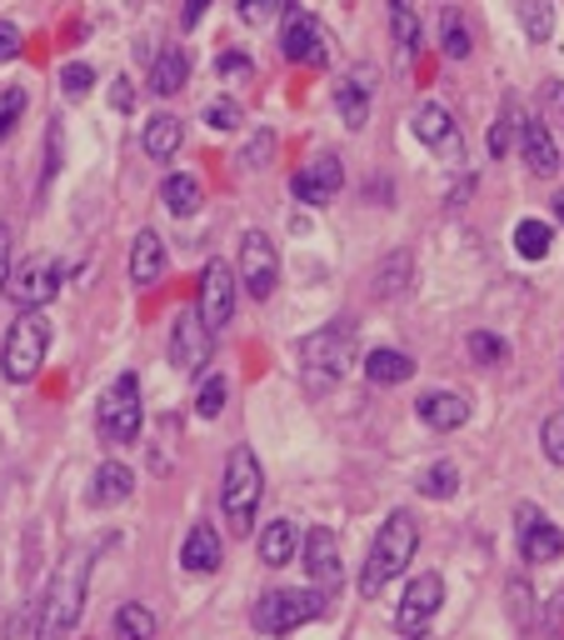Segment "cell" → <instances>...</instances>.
Here are the masks:
<instances>
[{"label": "cell", "mask_w": 564, "mask_h": 640, "mask_svg": "<svg viewBox=\"0 0 564 640\" xmlns=\"http://www.w3.org/2000/svg\"><path fill=\"white\" fill-rule=\"evenodd\" d=\"M91 566L95 550H71V556L56 566L46 585V601H40V620H36V640H65L75 626H81L85 611V591H91Z\"/></svg>", "instance_id": "6da1fadb"}, {"label": "cell", "mask_w": 564, "mask_h": 640, "mask_svg": "<svg viewBox=\"0 0 564 640\" xmlns=\"http://www.w3.org/2000/svg\"><path fill=\"white\" fill-rule=\"evenodd\" d=\"M420 550V521H415L410 510H389L385 525L375 531L370 541V556H364V570H360V595L364 601H375L395 576H405Z\"/></svg>", "instance_id": "7a4b0ae2"}, {"label": "cell", "mask_w": 564, "mask_h": 640, "mask_svg": "<svg viewBox=\"0 0 564 640\" xmlns=\"http://www.w3.org/2000/svg\"><path fill=\"white\" fill-rule=\"evenodd\" d=\"M260 496H265L260 455L250 451V446H236V451L225 455V481H220V510L236 535L250 531V521H255V510H260Z\"/></svg>", "instance_id": "3957f363"}, {"label": "cell", "mask_w": 564, "mask_h": 640, "mask_svg": "<svg viewBox=\"0 0 564 640\" xmlns=\"http://www.w3.org/2000/svg\"><path fill=\"white\" fill-rule=\"evenodd\" d=\"M46 351H50V320L40 310H21V320L5 331V345H0V376L11 386L36 380L40 366H46Z\"/></svg>", "instance_id": "277c9868"}, {"label": "cell", "mask_w": 564, "mask_h": 640, "mask_svg": "<svg viewBox=\"0 0 564 640\" xmlns=\"http://www.w3.org/2000/svg\"><path fill=\"white\" fill-rule=\"evenodd\" d=\"M300 360H305V386H310V395L329 391V386L345 376V366L355 360V325H350V320H335V325L315 331V335L305 341V351H300Z\"/></svg>", "instance_id": "5b68a950"}, {"label": "cell", "mask_w": 564, "mask_h": 640, "mask_svg": "<svg viewBox=\"0 0 564 640\" xmlns=\"http://www.w3.org/2000/svg\"><path fill=\"white\" fill-rule=\"evenodd\" d=\"M141 420H145L141 380L125 370V376L110 380V391L95 405V430H100L106 446H130V440H141Z\"/></svg>", "instance_id": "8992f818"}, {"label": "cell", "mask_w": 564, "mask_h": 640, "mask_svg": "<svg viewBox=\"0 0 564 640\" xmlns=\"http://www.w3.org/2000/svg\"><path fill=\"white\" fill-rule=\"evenodd\" d=\"M325 616V595L320 591H271L255 601V630L265 636H290Z\"/></svg>", "instance_id": "52a82bcc"}, {"label": "cell", "mask_w": 564, "mask_h": 640, "mask_svg": "<svg viewBox=\"0 0 564 640\" xmlns=\"http://www.w3.org/2000/svg\"><path fill=\"white\" fill-rule=\"evenodd\" d=\"M60 281H65V271H60L56 256H31V261H21L5 275V291H0V296H11L21 310H40L56 300Z\"/></svg>", "instance_id": "ba28073f"}, {"label": "cell", "mask_w": 564, "mask_h": 640, "mask_svg": "<svg viewBox=\"0 0 564 640\" xmlns=\"http://www.w3.org/2000/svg\"><path fill=\"white\" fill-rule=\"evenodd\" d=\"M236 281L250 291V300H271L280 285V250L265 230H245L240 236V271Z\"/></svg>", "instance_id": "9c48e42d"}, {"label": "cell", "mask_w": 564, "mask_h": 640, "mask_svg": "<svg viewBox=\"0 0 564 640\" xmlns=\"http://www.w3.org/2000/svg\"><path fill=\"white\" fill-rule=\"evenodd\" d=\"M280 56L295 66H325L329 56V31L320 25V15H310L305 5H290L280 25Z\"/></svg>", "instance_id": "30bf717a"}, {"label": "cell", "mask_w": 564, "mask_h": 640, "mask_svg": "<svg viewBox=\"0 0 564 640\" xmlns=\"http://www.w3.org/2000/svg\"><path fill=\"white\" fill-rule=\"evenodd\" d=\"M440 601H445V581H440L435 570L415 576V581L405 585L400 605H395V630H400V636H410V640H415V636H424V626L435 620Z\"/></svg>", "instance_id": "8fae6325"}, {"label": "cell", "mask_w": 564, "mask_h": 640, "mask_svg": "<svg viewBox=\"0 0 564 640\" xmlns=\"http://www.w3.org/2000/svg\"><path fill=\"white\" fill-rule=\"evenodd\" d=\"M410 126H415V135H420V141L440 155V161H449V166H459V161H465V135H459L455 116H449L440 100H424V106L410 116Z\"/></svg>", "instance_id": "7c38bea8"}, {"label": "cell", "mask_w": 564, "mask_h": 640, "mask_svg": "<svg viewBox=\"0 0 564 640\" xmlns=\"http://www.w3.org/2000/svg\"><path fill=\"white\" fill-rule=\"evenodd\" d=\"M290 190H295V201H305V205H329L345 190V161L335 151L315 155L310 166H300L290 176Z\"/></svg>", "instance_id": "4fadbf2b"}, {"label": "cell", "mask_w": 564, "mask_h": 640, "mask_svg": "<svg viewBox=\"0 0 564 640\" xmlns=\"http://www.w3.org/2000/svg\"><path fill=\"white\" fill-rule=\"evenodd\" d=\"M211 325L201 320V310H180L176 325H170V366L195 376V370L211 360Z\"/></svg>", "instance_id": "5bb4252c"}, {"label": "cell", "mask_w": 564, "mask_h": 640, "mask_svg": "<svg viewBox=\"0 0 564 640\" xmlns=\"http://www.w3.org/2000/svg\"><path fill=\"white\" fill-rule=\"evenodd\" d=\"M195 310H201V320L211 331L230 325V316H236V271L225 261H211L201 271V300H195Z\"/></svg>", "instance_id": "9a60e30c"}, {"label": "cell", "mask_w": 564, "mask_h": 640, "mask_svg": "<svg viewBox=\"0 0 564 640\" xmlns=\"http://www.w3.org/2000/svg\"><path fill=\"white\" fill-rule=\"evenodd\" d=\"M515 521H519V556H525L529 566H550V560L564 556V531L544 521L540 506H519Z\"/></svg>", "instance_id": "2e32d148"}, {"label": "cell", "mask_w": 564, "mask_h": 640, "mask_svg": "<svg viewBox=\"0 0 564 640\" xmlns=\"http://www.w3.org/2000/svg\"><path fill=\"white\" fill-rule=\"evenodd\" d=\"M300 556H305V570H310V581L320 585V591H335L345 576L340 566V541H335V531L329 525H315V531L300 541Z\"/></svg>", "instance_id": "e0dca14e"}, {"label": "cell", "mask_w": 564, "mask_h": 640, "mask_svg": "<svg viewBox=\"0 0 564 640\" xmlns=\"http://www.w3.org/2000/svg\"><path fill=\"white\" fill-rule=\"evenodd\" d=\"M370 100H375V71L370 66H350L345 81L335 85V110L350 131H360L364 120H370Z\"/></svg>", "instance_id": "ac0fdd59"}, {"label": "cell", "mask_w": 564, "mask_h": 640, "mask_svg": "<svg viewBox=\"0 0 564 640\" xmlns=\"http://www.w3.org/2000/svg\"><path fill=\"white\" fill-rule=\"evenodd\" d=\"M519 155L535 176H554L560 170V145H554L544 120H519Z\"/></svg>", "instance_id": "d6986e66"}, {"label": "cell", "mask_w": 564, "mask_h": 640, "mask_svg": "<svg viewBox=\"0 0 564 640\" xmlns=\"http://www.w3.org/2000/svg\"><path fill=\"white\" fill-rule=\"evenodd\" d=\"M220 556H225V546H220V531H215L211 521L190 525L185 546H180V566H185L190 576H211V570H220Z\"/></svg>", "instance_id": "ffe728a7"}, {"label": "cell", "mask_w": 564, "mask_h": 640, "mask_svg": "<svg viewBox=\"0 0 564 640\" xmlns=\"http://www.w3.org/2000/svg\"><path fill=\"white\" fill-rule=\"evenodd\" d=\"M415 411H420V420L430 430H459L470 420V401L459 391H424L420 401H415Z\"/></svg>", "instance_id": "44dd1931"}, {"label": "cell", "mask_w": 564, "mask_h": 640, "mask_svg": "<svg viewBox=\"0 0 564 640\" xmlns=\"http://www.w3.org/2000/svg\"><path fill=\"white\" fill-rule=\"evenodd\" d=\"M165 265H170L165 240L155 236V230H141V236H135V246H130V281L141 285V291H151V285H160Z\"/></svg>", "instance_id": "7402d4cb"}, {"label": "cell", "mask_w": 564, "mask_h": 640, "mask_svg": "<svg viewBox=\"0 0 564 640\" xmlns=\"http://www.w3.org/2000/svg\"><path fill=\"white\" fill-rule=\"evenodd\" d=\"M130 490H135V475H130V465L106 461V465H95L85 500H91L95 510H110V506H120V500H130Z\"/></svg>", "instance_id": "603a6c76"}, {"label": "cell", "mask_w": 564, "mask_h": 640, "mask_svg": "<svg viewBox=\"0 0 564 640\" xmlns=\"http://www.w3.org/2000/svg\"><path fill=\"white\" fill-rule=\"evenodd\" d=\"M180 145H185V120L160 110V116L145 120V155L151 161H176Z\"/></svg>", "instance_id": "cb8c5ba5"}, {"label": "cell", "mask_w": 564, "mask_h": 640, "mask_svg": "<svg viewBox=\"0 0 564 640\" xmlns=\"http://www.w3.org/2000/svg\"><path fill=\"white\" fill-rule=\"evenodd\" d=\"M300 556V525L290 521V515H280V521H271L265 531H260V560L265 566H290V560Z\"/></svg>", "instance_id": "d4e9b609"}, {"label": "cell", "mask_w": 564, "mask_h": 640, "mask_svg": "<svg viewBox=\"0 0 564 640\" xmlns=\"http://www.w3.org/2000/svg\"><path fill=\"white\" fill-rule=\"evenodd\" d=\"M185 81H190V50L185 46L160 50L155 66H151V91L155 95H176V91H185Z\"/></svg>", "instance_id": "484cf974"}, {"label": "cell", "mask_w": 564, "mask_h": 640, "mask_svg": "<svg viewBox=\"0 0 564 640\" xmlns=\"http://www.w3.org/2000/svg\"><path fill=\"white\" fill-rule=\"evenodd\" d=\"M410 376H415V360L405 356V351L380 345V351L364 356V380H370V386H400V380H410Z\"/></svg>", "instance_id": "4316f807"}, {"label": "cell", "mask_w": 564, "mask_h": 640, "mask_svg": "<svg viewBox=\"0 0 564 640\" xmlns=\"http://www.w3.org/2000/svg\"><path fill=\"white\" fill-rule=\"evenodd\" d=\"M201 201H205V190H201V180L195 176H180L176 170V176L160 180V205L170 215H195L201 211Z\"/></svg>", "instance_id": "83f0119b"}, {"label": "cell", "mask_w": 564, "mask_h": 640, "mask_svg": "<svg viewBox=\"0 0 564 640\" xmlns=\"http://www.w3.org/2000/svg\"><path fill=\"white\" fill-rule=\"evenodd\" d=\"M515 21L529 46H544L554 36V0H515Z\"/></svg>", "instance_id": "f1b7e54d"}, {"label": "cell", "mask_w": 564, "mask_h": 640, "mask_svg": "<svg viewBox=\"0 0 564 640\" xmlns=\"http://www.w3.org/2000/svg\"><path fill=\"white\" fill-rule=\"evenodd\" d=\"M440 50H445V60H465L475 50L470 21H465L459 5H445V11H440Z\"/></svg>", "instance_id": "f546056e"}, {"label": "cell", "mask_w": 564, "mask_h": 640, "mask_svg": "<svg viewBox=\"0 0 564 640\" xmlns=\"http://www.w3.org/2000/svg\"><path fill=\"white\" fill-rule=\"evenodd\" d=\"M389 36L400 46L405 60H415L420 50V21H415V0H389Z\"/></svg>", "instance_id": "4dcf8cb0"}, {"label": "cell", "mask_w": 564, "mask_h": 640, "mask_svg": "<svg viewBox=\"0 0 564 640\" xmlns=\"http://www.w3.org/2000/svg\"><path fill=\"white\" fill-rule=\"evenodd\" d=\"M110 626H116V640H155V616L145 611L141 601H125V605H120Z\"/></svg>", "instance_id": "1f68e13d"}, {"label": "cell", "mask_w": 564, "mask_h": 640, "mask_svg": "<svg viewBox=\"0 0 564 640\" xmlns=\"http://www.w3.org/2000/svg\"><path fill=\"white\" fill-rule=\"evenodd\" d=\"M415 490H420L424 500H449L459 490V471H455V461H435L430 471L415 481Z\"/></svg>", "instance_id": "d6a6232c"}, {"label": "cell", "mask_w": 564, "mask_h": 640, "mask_svg": "<svg viewBox=\"0 0 564 640\" xmlns=\"http://www.w3.org/2000/svg\"><path fill=\"white\" fill-rule=\"evenodd\" d=\"M410 275H415V261L405 256V250H395V256L380 265V285H375V291L385 300H395V296H405V291H410Z\"/></svg>", "instance_id": "836d02e7"}, {"label": "cell", "mask_w": 564, "mask_h": 640, "mask_svg": "<svg viewBox=\"0 0 564 640\" xmlns=\"http://www.w3.org/2000/svg\"><path fill=\"white\" fill-rule=\"evenodd\" d=\"M550 226H544V221H519L515 226V250L519 256H525V261H544V256H550Z\"/></svg>", "instance_id": "e575fe53"}, {"label": "cell", "mask_w": 564, "mask_h": 640, "mask_svg": "<svg viewBox=\"0 0 564 640\" xmlns=\"http://www.w3.org/2000/svg\"><path fill=\"white\" fill-rule=\"evenodd\" d=\"M465 351H470V360H475V366H505V360H509V345L500 341L494 331H470Z\"/></svg>", "instance_id": "d590c367"}, {"label": "cell", "mask_w": 564, "mask_h": 640, "mask_svg": "<svg viewBox=\"0 0 564 640\" xmlns=\"http://www.w3.org/2000/svg\"><path fill=\"white\" fill-rule=\"evenodd\" d=\"M225 395H230V380L215 370V376H205L201 380V391H195V415L201 420H215V415L225 411Z\"/></svg>", "instance_id": "8d00e7d4"}, {"label": "cell", "mask_w": 564, "mask_h": 640, "mask_svg": "<svg viewBox=\"0 0 564 640\" xmlns=\"http://www.w3.org/2000/svg\"><path fill=\"white\" fill-rule=\"evenodd\" d=\"M515 131H519V116H515V100H505V116L494 120L490 126V161H505L509 155V145H515Z\"/></svg>", "instance_id": "74e56055"}, {"label": "cell", "mask_w": 564, "mask_h": 640, "mask_svg": "<svg viewBox=\"0 0 564 640\" xmlns=\"http://www.w3.org/2000/svg\"><path fill=\"white\" fill-rule=\"evenodd\" d=\"M25 106H31V95H25V85H11V91H0V141H11V131L21 126Z\"/></svg>", "instance_id": "f35d334b"}, {"label": "cell", "mask_w": 564, "mask_h": 640, "mask_svg": "<svg viewBox=\"0 0 564 640\" xmlns=\"http://www.w3.org/2000/svg\"><path fill=\"white\" fill-rule=\"evenodd\" d=\"M201 116H205V126H211V131H236L240 120H245V110H240L230 95H215V100H205Z\"/></svg>", "instance_id": "ab89813d"}, {"label": "cell", "mask_w": 564, "mask_h": 640, "mask_svg": "<svg viewBox=\"0 0 564 640\" xmlns=\"http://www.w3.org/2000/svg\"><path fill=\"white\" fill-rule=\"evenodd\" d=\"M91 85H95V71L85 66V60H71V66L60 71V95H65V100H85Z\"/></svg>", "instance_id": "60d3db41"}, {"label": "cell", "mask_w": 564, "mask_h": 640, "mask_svg": "<svg viewBox=\"0 0 564 640\" xmlns=\"http://www.w3.org/2000/svg\"><path fill=\"white\" fill-rule=\"evenodd\" d=\"M540 446H544V461L564 465V411H554L550 420L540 426Z\"/></svg>", "instance_id": "b9f144b4"}, {"label": "cell", "mask_w": 564, "mask_h": 640, "mask_svg": "<svg viewBox=\"0 0 564 640\" xmlns=\"http://www.w3.org/2000/svg\"><path fill=\"white\" fill-rule=\"evenodd\" d=\"M271 155H275V135L260 131L255 141L245 145V155H240V161H245V166H255V170H265V166H271Z\"/></svg>", "instance_id": "7bdbcfd3"}, {"label": "cell", "mask_w": 564, "mask_h": 640, "mask_svg": "<svg viewBox=\"0 0 564 640\" xmlns=\"http://www.w3.org/2000/svg\"><path fill=\"white\" fill-rule=\"evenodd\" d=\"M215 71H220L225 81H250V71H255V66H250V56H240V50H225V56L215 60Z\"/></svg>", "instance_id": "ee69618b"}, {"label": "cell", "mask_w": 564, "mask_h": 640, "mask_svg": "<svg viewBox=\"0 0 564 640\" xmlns=\"http://www.w3.org/2000/svg\"><path fill=\"white\" fill-rule=\"evenodd\" d=\"M236 11H240V21L245 25H265L275 11H280V0H240Z\"/></svg>", "instance_id": "f6af8a7d"}, {"label": "cell", "mask_w": 564, "mask_h": 640, "mask_svg": "<svg viewBox=\"0 0 564 640\" xmlns=\"http://www.w3.org/2000/svg\"><path fill=\"white\" fill-rule=\"evenodd\" d=\"M15 56H21V25L0 21V66H11Z\"/></svg>", "instance_id": "bcb514c9"}, {"label": "cell", "mask_w": 564, "mask_h": 640, "mask_svg": "<svg viewBox=\"0 0 564 640\" xmlns=\"http://www.w3.org/2000/svg\"><path fill=\"white\" fill-rule=\"evenodd\" d=\"M110 106L125 116V110H135V85H130V75H116L110 81Z\"/></svg>", "instance_id": "7dc6e473"}, {"label": "cell", "mask_w": 564, "mask_h": 640, "mask_svg": "<svg viewBox=\"0 0 564 640\" xmlns=\"http://www.w3.org/2000/svg\"><path fill=\"white\" fill-rule=\"evenodd\" d=\"M56 170H60V120L50 126V135H46V180H40V186H50Z\"/></svg>", "instance_id": "c3c4849f"}, {"label": "cell", "mask_w": 564, "mask_h": 640, "mask_svg": "<svg viewBox=\"0 0 564 640\" xmlns=\"http://www.w3.org/2000/svg\"><path fill=\"white\" fill-rule=\"evenodd\" d=\"M5 275H11V226H0V291H5Z\"/></svg>", "instance_id": "681fc988"}, {"label": "cell", "mask_w": 564, "mask_h": 640, "mask_svg": "<svg viewBox=\"0 0 564 640\" xmlns=\"http://www.w3.org/2000/svg\"><path fill=\"white\" fill-rule=\"evenodd\" d=\"M205 5H211V0H185V31H195V25H201Z\"/></svg>", "instance_id": "f907efd6"}, {"label": "cell", "mask_w": 564, "mask_h": 640, "mask_svg": "<svg viewBox=\"0 0 564 640\" xmlns=\"http://www.w3.org/2000/svg\"><path fill=\"white\" fill-rule=\"evenodd\" d=\"M544 106L560 110V116H564V85H550V91H544Z\"/></svg>", "instance_id": "816d5d0a"}, {"label": "cell", "mask_w": 564, "mask_h": 640, "mask_svg": "<svg viewBox=\"0 0 564 640\" xmlns=\"http://www.w3.org/2000/svg\"><path fill=\"white\" fill-rule=\"evenodd\" d=\"M554 215H560V226H564V190L554 195Z\"/></svg>", "instance_id": "f5cc1de1"}, {"label": "cell", "mask_w": 564, "mask_h": 640, "mask_svg": "<svg viewBox=\"0 0 564 640\" xmlns=\"http://www.w3.org/2000/svg\"><path fill=\"white\" fill-rule=\"evenodd\" d=\"M415 640H420V636H415Z\"/></svg>", "instance_id": "db71d44e"}]
</instances>
